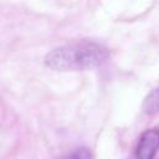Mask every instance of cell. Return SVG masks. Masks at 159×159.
Returning a JSON list of instances; mask_svg holds the SVG:
<instances>
[{
  "label": "cell",
  "mask_w": 159,
  "mask_h": 159,
  "mask_svg": "<svg viewBox=\"0 0 159 159\" xmlns=\"http://www.w3.org/2000/svg\"><path fill=\"white\" fill-rule=\"evenodd\" d=\"M107 57L108 50L103 45L81 40L51 50L45 57V63L56 71H83L99 66Z\"/></svg>",
  "instance_id": "cell-1"
},
{
  "label": "cell",
  "mask_w": 159,
  "mask_h": 159,
  "mask_svg": "<svg viewBox=\"0 0 159 159\" xmlns=\"http://www.w3.org/2000/svg\"><path fill=\"white\" fill-rule=\"evenodd\" d=\"M159 149V130L148 129L145 130L137 145L135 159H154Z\"/></svg>",
  "instance_id": "cell-2"
},
{
  "label": "cell",
  "mask_w": 159,
  "mask_h": 159,
  "mask_svg": "<svg viewBox=\"0 0 159 159\" xmlns=\"http://www.w3.org/2000/svg\"><path fill=\"white\" fill-rule=\"evenodd\" d=\"M143 109L148 114H154L159 112V87L153 89L143 102Z\"/></svg>",
  "instance_id": "cell-3"
},
{
  "label": "cell",
  "mask_w": 159,
  "mask_h": 159,
  "mask_svg": "<svg viewBox=\"0 0 159 159\" xmlns=\"http://www.w3.org/2000/svg\"><path fill=\"white\" fill-rule=\"evenodd\" d=\"M63 159H92V154L88 149L86 148H80L76 152H73L72 154L65 157Z\"/></svg>",
  "instance_id": "cell-4"
}]
</instances>
